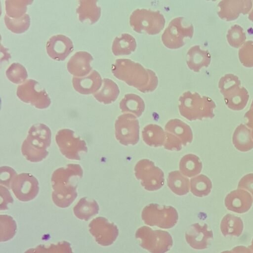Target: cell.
Returning a JSON list of instances; mask_svg holds the SVG:
<instances>
[{
	"label": "cell",
	"mask_w": 253,
	"mask_h": 253,
	"mask_svg": "<svg viewBox=\"0 0 253 253\" xmlns=\"http://www.w3.org/2000/svg\"><path fill=\"white\" fill-rule=\"evenodd\" d=\"M112 72L116 78L143 93L154 90L158 85V78L154 71L129 59H117L112 65Z\"/></svg>",
	"instance_id": "obj_1"
},
{
	"label": "cell",
	"mask_w": 253,
	"mask_h": 253,
	"mask_svg": "<svg viewBox=\"0 0 253 253\" xmlns=\"http://www.w3.org/2000/svg\"><path fill=\"white\" fill-rule=\"evenodd\" d=\"M51 130L46 125L42 123L34 125L22 143V155L31 162L42 161L48 155L47 149L51 144Z\"/></svg>",
	"instance_id": "obj_2"
},
{
	"label": "cell",
	"mask_w": 253,
	"mask_h": 253,
	"mask_svg": "<svg viewBox=\"0 0 253 253\" xmlns=\"http://www.w3.org/2000/svg\"><path fill=\"white\" fill-rule=\"evenodd\" d=\"M178 108L180 115L190 121L213 118L214 103L210 98L196 92H184L179 97Z\"/></svg>",
	"instance_id": "obj_3"
},
{
	"label": "cell",
	"mask_w": 253,
	"mask_h": 253,
	"mask_svg": "<svg viewBox=\"0 0 253 253\" xmlns=\"http://www.w3.org/2000/svg\"><path fill=\"white\" fill-rule=\"evenodd\" d=\"M165 22L164 16L159 11L145 8L135 9L129 17L130 26L139 33L157 34L163 29Z\"/></svg>",
	"instance_id": "obj_4"
},
{
	"label": "cell",
	"mask_w": 253,
	"mask_h": 253,
	"mask_svg": "<svg viewBox=\"0 0 253 253\" xmlns=\"http://www.w3.org/2000/svg\"><path fill=\"white\" fill-rule=\"evenodd\" d=\"M135 237L140 240V246L151 253H165L172 247L171 235L166 231L152 230L143 226L135 233Z\"/></svg>",
	"instance_id": "obj_5"
},
{
	"label": "cell",
	"mask_w": 253,
	"mask_h": 253,
	"mask_svg": "<svg viewBox=\"0 0 253 253\" xmlns=\"http://www.w3.org/2000/svg\"><path fill=\"white\" fill-rule=\"evenodd\" d=\"M141 217L147 225L169 229L176 224L178 216L176 209L171 206L150 204L143 208Z\"/></svg>",
	"instance_id": "obj_6"
},
{
	"label": "cell",
	"mask_w": 253,
	"mask_h": 253,
	"mask_svg": "<svg viewBox=\"0 0 253 253\" xmlns=\"http://www.w3.org/2000/svg\"><path fill=\"white\" fill-rule=\"evenodd\" d=\"M134 174L143 187L149 191L160 189L164 184V173L148 159L139 160L135 165Z\"/></svg>",
	"instance_id": "obj_7"
},
{
	"label": "cell",
	"mask_w": 253,
	"mask_h": 253,
	"mask_svg": "<svg viewBox=\"0 0 253 253\" xmlns=\"http://www.w3.org/2000/svg\"><path fill=\"white\" fill-rule=\"evenodd\" d=\"M183 17H177L172 19L162 35L163 44L170 49H177L185 44L186 37L191 38L194 28L192 24L184 25Z\"/></svg>",
	"instance_id": "obj_8"
},
{
	"label": "cell",
	"mask_w": 253,
	"mask_h": 253,
	"mask_svg": "<svg viewBox=\"0 0 253 253\" xmlns=\"http://www.w3.org/2000/svg\"><path fill=\"white\" fill-rule=\"evenodd\" d=\"M55 141L62 154L68 159L80 160V153L87 152L85 142L76 136L71 129L63 128L58 130Z\"/></svg>",
	"instance_id": "obj_9"
},
{
	"label": "cell",
	"mask_w": 253,
	"mask_h": 253,
	"mask_svg": "<svg viewBox=\"0 0 253 253\" xmlns=\"http://www.w3.org/2000/svg\"><path fill=\"white\" fill-rule=\"evenodd\" d=\"M117 140L122 145H134L139 139V125L136 117L125 113L119 116L115 123Z\"/></svg>",
	"instance_id": "obj_10"
},
{
	"label": "cell",
	"mask_w": 253,
	"mask_h": 253,
	"mask_svg": "<svg viewBox=\"0 0 253 253\" xmlns=\"http://www.w3.org/2000/svg\"><path fill=\"white\" fill-rule=\"evenodd\" d=\"M38 83L34 80L29 79L18 86L16 94L23 102L29 103L38 109L47 108L51 100L46 91L36 89Z\"/></svg>",
	"instance_id": "obj_11"
},
{
	"label": "cell",
	"mask_w": 253,
	"mask_h": 253,
	"mask_svg": "<svg viewBox=\"0 0 253 253\" xmlns=\"http://www.w3.org/2000/svg\"><path fill=\"white\" fill-rule=\"evenodd\" d=\"M10 188L16 198L22 202H28L34 199L39 191L37 179L32 174L25 172L15 176Z\"/></svg>",
	"instance_id": "obj_12"
},
{
	"label": "cell",
	"mask_w": 253,
	"mask_h": 253,
	"mask_svg": "<svg viewBox=\"0 0 253 253\" xmlns=\"http://www.w3.org/2000/svg\"><path fill=\"white\" fill-rule=\"evenodd\" d=\"M88 229L95 241L102 246L112 245L119 234L117 226L102 216L93 219L88 224Z\"/></svg>",
	"instance_id": "obj_13"
},
{
	"label": "cell",
	"mask_w": 253,
	"mask_h": 253,
	"mask_svg": "<svg viewBox=\"0 0 253 253\" xmlns=\"http://www.w3.org/2000/svg\"><path fill=\"white\" fill-rule=\"evenodd\" d=\"M71 40L62 34L50 37L46 44V50L50 57L57 61L64 60L73 51Z\"/></svg>",
	"instance_id": "obj_14"
},
{
	"label": "cell",
	"mask_w": 253,
	"mask_h": 253,
	"mask_svg": "<svg viewBox=\"0 0 253 253\" xmlns=\"http://www.w3.org/2000/svg\"><path fill=\"white\" fill-rule=\"evenodd\" d=\"M253 202L251 194L247 191L238 188L229 193L225 197L224 204L228 210L243 213L248 211Z\"/></svg>",
	"instance_id": "obj_15"
},
{
	"label": "cell",
	"mask_w": 253,
	"mask_h": 253,
	"mask_svg": "<svg viewBox=\"0 0 253 253\" xmlns=\"http://www.w3.org/2000/svg\"><path fill=\"white\" fill-rule=\"evenodd\" d=\"M213 237L212 231L208 229V225L199 223L191 225L185 233L186 242L191 247L196 250L207 248L210 240Z\"/></svg>",
	"instance_id": "obj_16"
},
{
	"label": "cell",
	"mask_w": 253,
	"mask_h": 253,
	"mask_svg": "<svg viewBox=\"0 0 253 253\" xmlns=\"http://www.w3.org/2000/svg\"><path fill=\"white\" fill-rule=\"evenodd\" d=\"M83 170L80 165L69 164L65 167L55 169L51 177L52 187L68 186L73 184L70 182L71 179L75 177H82Z\"/></svg>",
	"instance_id": "obj_17"
},
{
	"label": "cell",
	"mask_w": 253,
	"mask_h": 253,
	"mask_svg": "<svg viewBox=\"0 0 253 253\" xmlns=\"http://www.w3.org/2000/svg\"><path fill=\"white\" fill-rule=\"evenodd\" d=\"M93 58L91 55L84 51L76 52L69 59L67 64L69 72L77 77L87 75L91 70L90 62Z\"/></svg>",
	"instance_id": "obj_18"
},
{
	"label": "cell",
	"mask_w": 253,
	"mask_h": 253,
	"mask_svg": "<svg viewBox=\"0 0 253 253\" xmlns=\"http://www.w3.org/2000/svg\"><path fill=\"white\" fill-rule=\"evenodd\" d=\"M102 80L100 74L93 70L87 76L84 77H74L72 84L74 88L83 94L94 93L100 88Z\"/></svg>",
	"instance_id": "obj_19"
},
{
	"label": "cell",
	"mask_w": 253,
	"mask_h": 253,
	"mask_svg": "<svg viewBox=\"0 0 253 253\" xmlns=\"http://www.w3.org/2000/svg\"><path fill=\"white\" fill-rule=\"evenodd\" d=\"M166 132L171 133L179 138L182 145H186L193 140V132L191 127L182 121L174 119L169 121L165 126Z\"/></svg>",
	"instance_id": "obj_20"
},
{
	"label": "cell",
	"mask_w": 253,
	"mask_h": 253,
	"mask_svg": "<svg viewBox=\"0 0 253 253\" xmlns=\"http://www.w3.org/2000/svg\"><path fill=\"white\" fill-rule=\"evenodd\" d=\"M210 55L207 50L200 48L199 45L191 46L187 52L186 63L189 69L197 72L204 66L210 63Z\"/></svg>",
	"instance_id": "obj_21"
},
{
	"label": "cell",
	"mask_w": 253,
	"mask_h": 253,
	"mask_svg": "<svg viewBox=\"0 0 253 253\" xmlns=\"http://www.w3.org/2000/svg\"><path fill=\"white\" fill-rule=\"evenodd\" d=\"M232 140L234 146L240 152H248L253 148L251 130L245 124H241L236 127Z\"/></svg>",
	"instance_id": "obj_22"
},
{
	"label": "cell",
	"mask_w": 253,
	"mask_h": 253,
	"mask_svg": "<svg viewBox=\"0 0 253 253\" xmlns=\"http://www.w3.org/2000/svg\"><path fill=\"white\" fill-rule=\"evenodd\" d=\"M97 0H80L76 9L79 20L82 22L88 21L90 24L96 22L100 18L101 8L97 5Z\"/></svg>",
	"instance_id": "obj_23"
},
{
	"label": "cell",
	"mask_w": 253,
	"mask_h": 253,
	"mask_svg": "<svg viewBox=\"0 0 253 253\" xmlns=\"http://www.w3.org/2000/svg\"><path fill=\"white\" fill-rule=\"evenodd\" d=\"M119 107L122 113L131 114L139 117L144 111L145 103L138 95L128 93L120 102Z\"/></svg>",
	"instance_id": "obj_24"
},
{
	"label": "cell",
	"mask_w": 253,
	"mask_h": 253,
	"mask_svg": "<svg viewBox=\"0 0 253 253\" xmlns=\"http://www.w3.org/2000/svg\"><path fill=\"white\" fill-rule=\"evenodd\" d=\"M143 141L152 147L164 146L166 141V133L163 128L156 124H149L142 130Z\"/></svg>",
	"instance_id": "obj_25"
},
{
	"label": "cell",
	"mask_w": 253,
	"mask_h": 253,
	"mask_svg": "<svg viewBox=\"0 0 253 253\" xmlns=\"http://www.w3.org/2000/svg\"><path fill=\"white\" fill-rule=\"evenodd\" d=\"M99 210V206L95 200L83 197L74 207L73 212L78 218L87 221L96 215Z\"/></svg>",
	"instance_id": "obj_26"
},
{
	"label": "cell",
	"mask_w": 253,
	"mask_h": 253,
	"mask_svg": "<svg viewBox=\"0 0 253 253\" xmlns=\"http://www.w3.org/2000/svg\"><path fill=\"white\" fill-rule=\"evenodd\" d=\"M101 88L94 93V97L99 102L105 104L114 102L118 98L120 90L118 85L112 80L104 78Z\"/></svg>",
	"instance_id": "obj_27"
},
{
	"label": "cell",
	"mask_w": 253,
	"mask_h": 253,
	"mask_svg": "<svg viewBox=\"0 0 253 253\" xmlns=\"http://www.w3.org/2000/svg\"><path fill=\"white\" fill-rule=\"evenodd\" d=\"M136 47V42L131 35L124 33L114 40L112 50L116 56L128 55L133 52Z\"/></svg>",
	"instance_id": "obj_28"
},
{
	"label": "cell",
	"mask_w": 253,
	"mask_h": 253,
	"mask_svg": "<svg viewBox=\"0 0 253 253\" xmlns=\"http://www.w3.org/2000/svg\"><path fill=\"white\" fill-rule=\"evenodd\" d=\"M167 184L170 190L178 196L187 194L190 187L189 179L178 170L172 171L169 173Z\"/></svg>",
	"instance_id": "obj_29"
},
{
	"label": "cell",
	"mask_w": 253,
	"mask_h": 253,
	"mask_svg": "<svg viewBox=\"0 0 253 253\" xmlns=\"http://www.w3.org/2000/svg\"><path fill=\"white\" fill-rule=\"evenodd\" d=\"M179 169L180 172L183 175L192 177L201 172L202 169V163L197 155L188 154L181 159Z\"/></svg>",
	"instance_id": "obj_30"
},
{
	"label": "cell",
	"mask_w": 253,
	"mask_h": 253,
	"mask_svg": "<svg viewBox=\"0 0 253 253\" xmlns=\"http://www.w3.org/2000/svg\"><path fill=\"white\" fill-rule=\"evenodd\" d=\"M243 229V222L239 217L227 214L223 217L221 220L220 229L222 234L224 236H238L242 233Z\"/></svg>",
	"instance_id": "obj_31"
},
{
	"label": "cell",
	"mask_w": 253,
	"mask_h": 253,
	"mask_svg": "<svg viewBox=\"0 0 253 253\" xmlns=\"http://www.w3.org/2000/svg\"><path fill=\"white\" fill-rule=\"evenodd\" d=\"M190 191L195 196L203 197L208 196L212 189L211 179L204 174H200L190 179Z\"/></svg>",
	"instance_id": "obj_32"
},
{
	"label": "cell",
	"mask_w": 253,
	"mask_h": 253,
	"mask_svg": "<svg viewBox=\"0 0 253 253\" xmlns=\"http://www.w3.org/2000/svg\"><path fill=\"white\" fill-rule=\"evenodd\" d=\"M24 253H74L70 244L63 241L48 246L39 245L35 248H30Z\"/></svg>",
	"instance_id": "obj_33"
},
{
	"label": "cell",
	"mask_w": 253,
	"mask_h": 253,
	"mask_svg": "<svg viewBox=\"0 0 253 253\" xmlns=\"http://www.w3.org/2000/svg\"><path fill=\"white\" fill-rule=\"evenodd\" d=\"M77 188L59 190H54L51 197L54 204L58 207L65 208L70 206L77 197Z\"/></svg>",
	"instance_id": "obj_34"
},
{
	"label": "cell",
	"mask_w": 253,
	"mask_h": 253,
	"mask_svg": "<svg viewBox=\"0 0 253 253\" xmlns=\"http://www.w3.org/2000/svg\"><path fill=\"white\" fill-rule=\"evenodd\" d=\"M32 0H10L5 1L6 15L12 18H19L25 14L27 6L32 2Z\"/></svg>",
	"instance_id": "obj_35"
},
{
	"label": "cell",
	"mask_w": 253,
	"mask_h": 253,
	"mask_svg": "<svg viewBox=\"0 0 253 253\" xmlns=\"http://www.w3.org/2000/svg\"><path fill=\"white\" fill-rule=\"evenodd\" d=\"M0 241L6 242L12 239L15 234L16 223L13 218L8 215H0Z\"/></svg>",
	"instance_id": "obj_36"
},
{
	"label": "cell",
	"mask_w": 253,
	"mask_h": 253,
	"mask_svg": "<svg viewBox=\"0 0 253 253\" xmlns=\"http://www.w3.org/2000/svg\"><path fill=\"white\" fill-rule=\"evenodd\" d=\"M4 22L9 30L13 33L19 34L28 30L30 24V18L27 14L19 18H12L5 15Z\"/></svg>",
	"instance_id": "obj_37"
},
{
	"label": "cell",
	"mask_w": 253,
	"mask_h": 253,
	"mask_svg": "<svg viewBox=\"0 0 253 253\" xmlns=\"http://www.w3.org/2000/svg\"><path fill=\"white\" fill-rule=\"evenodd\" d=\"M5 73L8 79L14 84L24 82L28 77L25 68L17 62L11 64L7 69Z\"/></svg>",
	"instance_id": "obj_38"
},
{
	"label": "cell",
	"mask_w": 253,
	"mask_h": 253,
	"mask_svg": "<svg viewBox=\"0 0 253 253\" xmlns=\"http://www.w3.org/2000/svg\"><path fill=\"white\" fill-rule=\"evenodd\" d=\"M0 185L10 188L12 180L17 175L16 172L9 167L3 166L0 167Z\"/></svg>",
	"instance_id": "obj_39"
},
{
	"label": "cell",
	"mask_w": 253,
	"mask_h": 253,
	"mask_svg": "<svg viewBox=\"0 0 253 253\" xmlns=\"http://www.w3.org/2000/svg\"><path fill=\"white\" fill-rule=\"evenodd\" d=\"M166 141L164 147L166 149L171 151H179L182 149L181 140L173 134L166 132Z\"/></svg>",
	"instance_id": "obj_40"
},
{
	"label": "cell",
	"mask_w": 253,
	"mask_h": 253,
	"mask_svg": "<svg viewBox=\"0 0 253 253\" xmlns=\"http://www.w3.org/2000/svg\"><path fill=\"white\" fill-rule=\"evenodd\" d=\"M238 188L249 192L253 199V173L244 175L238 182Z\"/></svg>",
	"instance_id": "obj_41"
},
{
	"label": "cell",
	"mask_w": 253,
	"mask_h": 253,
	"mask_svg": "<svg viewBox=\"0 0 253 253\" xmlns=\"http://www.w3.org/2000/svg\"><path fill=\"white\" fill-rule=\"evenodd\" d=\"M0 210L7 209V205L12 203L13 199L8 189L2 185L0 186Z\"/></svg>",
	"instance_id": "obj_42"
},
{
	"label": "cell",
	"mask_w": 253,
	"mask_h": 253,
	"mask_svg": "<svg viewBox=\"0 0 253 253\" xmlns=\"http://www.w3.org/2000/svg\"><path fill=\"white\" fill-rule=\"evenodd\" d=\"M245 118L247 119L246 126L250 128L253 126V101L250 107V109L245 115Z\"/></svg>",
	"instance_id": "obj_43"
},
{
	"label": "cell",
	"mask_w": 253,
	"mask_h": 253,
	"mask_svg": "<svg viewBox=\"0 0 253 253\" xmlns=\"http://www.w3.org/2000/svg\"><path fill=\"white\" fill-rule=\"evenodd\" d=\"M221 253H252L249 248L244 246H238L234 248L230 251H224Z\"/></svg>",
	"instance_id": "obj_44"
},
{
	"label": "cell",
	"mask_w": 253,
	"mask_h": 253,
	"mask_svg": "<svg viewBox=\"0 0 253 253\" xmlns=\"http://www.w3.org/2000/svg\"><path fill=\"white\" fill-rule=\"evenodd\" d=\"M249 249L251 250L252 253H253V239L252 240L251 245L249 247Z\"/></svg>",
	"instance_id": "obj_45"
},
{
	"label": "cell",
	"mask_w": 253,
	"mask_h": 253,
	"mask_svg": "<svg viewBox=\"0 0 253 253\" xmlns=\"http://www.w3.org/2000/svg\"><path fill=\"white\" fill-rule=\"evenodd\" d=\"M251 130V134H252V138L253 139V126H252V127H251L250 128H249Z\"/></svg>",
	"instance_id": "obj_46"
}]
</instances>
